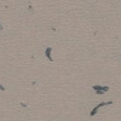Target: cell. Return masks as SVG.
<instances>
[{"label":"cell","mask_w":121,"mask_h":121,"mask_svg":"<svg viewBox=\"0 0 121 121\" xmlns=\"http://www.w3.org/2000/svg\"><path fill=\"white\" fill-rule=\"evenodd\" d=\"M110 104H112V101H108V103H100V104H98V105L91 111V112H90V115H91V117H93V115H95V114H97V111H98L101 107H104V105H110Z\"/></svg>","instance_id":"cell-1"},{"label":"cell","mask_w":121,"mask_h":121,"mask_svg":"<svg viewBox=\"0 0 121 121\" xmlns=\"http://www.w3.org/2000/svg\"><path fill=\"white\" fill-rule=\"evenodd\" d=\"M93 90H94L97 94H103V93L108 91L110 88H108V87H101V86H93Z\"/></svg>","instance_id":"cell-2"},{"label":"cell","mask_w":121,"mask_h":121,"mask_svg":"<svg viewBox=\"0 0 121 121\" xmlns=\"http://www.w3.org/2000/svg\"><path fill=\"white\" fill-rule=\"evenodd\" d=\"M46 56H47V58L50 60V61H53V57H51V47H47V48H46Z\"/></svg>","instance_id":"cell-3"},{"label":"cell","mask_w":121,"mask_h":121,"mask_svg":"<svg viewBox=\"0 0 121 121\" xmlns=\"http://www.w3.org/2000/svg\"><path fill=\"white\" fill-rule=\"evenodd\" d=\"M120 60H121V57H120Z\"/></svg>","instance_id":"cell-4"}]
</instances>
